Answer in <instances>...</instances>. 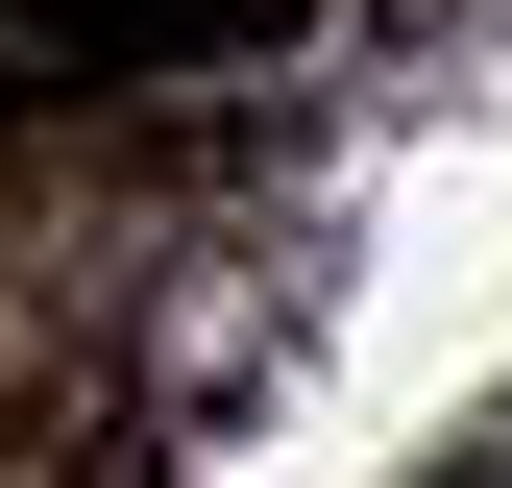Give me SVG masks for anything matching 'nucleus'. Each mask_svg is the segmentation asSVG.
I'll return each mask as SVG.
<instances>
[{
  "label": "nucleus",
  "instance_id": "obj_1",
  "mask_svg": "<svg viewBox=\"0 0 512 488\" xmlns=\"http://www.w3.org/2000/svg\"><path fill=\"white\" fill-rule=\"evenodd\" d=\"M293 0H0V74H196V49H269Z\"/></svg>",
  "mask_w": 512,
  "mask_h": 488
},
{
  "label": "nucleus",
  "instance_id": "obj_2",
  "mask_svg": "<svg viewBox=\"0 0 512 488\" xmlns=\"http://www.w3.org/2000/svg\"><path fill=\"white\" fill-rule=\"evenodd\" d=\"M415 488H512V440H464V464H415Z\"/></svg>",
  "mask_w": 512,
  "mask_h": 488
}]
</instances>
